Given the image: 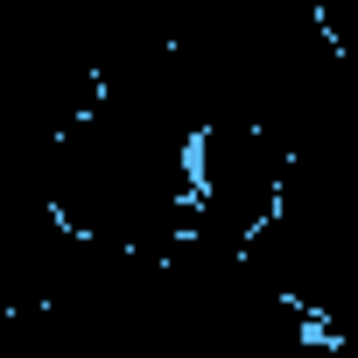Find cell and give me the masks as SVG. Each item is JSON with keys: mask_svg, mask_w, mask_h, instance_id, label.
<instances>
[{"mask_svg": "<svg viewBox=\"0 0 358 358\" xmlns=\"http://www.w3.org/2000/svg\"><path fill=\"white\" fill-rule=\"evenodd\" d=\"M50 204L85 239L169 253L190 225V155L134 141L85 113L50 148Z\"/></svg>", "mask_w": 358, "mask_h": 358, "instance_id": "6da1fadb", "label": "cell"}, {"mask_svg": "<svg viewBox=\"0 0 358 358\" xmlns=\"http://www.w3.org/2000/svg\"><path fill=\"white\" fill-rule=\"evenodd\" d=\"M0 358H92L43 302H15L0 288Z\"/></svg>", "mask_w": 358, "mask_h": 358, "instance_id": "7a4b0ae2", "label": "cell"}]
</instances>
